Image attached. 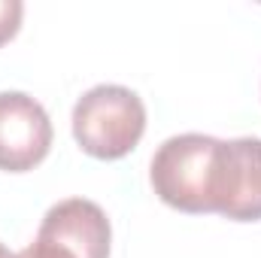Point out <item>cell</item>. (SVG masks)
Instances as JSON below:
<instances>
[{
  "mask_svg": "<svg viewBox=\"0 0 261 258\" xmlns=\"http://www.w3.org/2000/svg\"><path fill=\"white\" fill-rule=\"evenodd\" d=\"M222 176V140L210 134H176L152 158L155 194L179 213H216Z\"/></svg>",
  "mask_w": 261,
  "mask_h": 258,
  "instance_id": "6da1fadb",
  "label": "cell"
},
{
  "mask_svg": "<svg viewBox=\"0 0 261 258\" xmlns=\"http://www.w3.org/2000/svg\"><path fill=\"white\" fill-rule=\"evenodd\" d=\"M52 149V122L24 91H0V170H34Z\"/></svg>",
  "mask_w": 261,
  "mask_h": 258,
  "instance_id": "3957f363",
  "label": "cell"
},
{
  "mask_svg": "<svg viewBox=\"0 0 261 258\" xmlns=\"http://www.w3.org/2000/svg\"><path fill=\"white\" fill-rule=\"evenodd\" d=\"M9 258H76V255H73V252H67L64 246L52 243V240L37 237L31 246H24L21 252H15V255H9Z\"/></svg>",
  "mask_w": 261,
  "mask_h": 258,
  "instance_id": "52a82bcc",
  "label": "cell"
},
{
  "mask_svg": "<svg viewBox=\"0 0 261 258\" xmlns=\"http://www.w3.org/2000/svg\"><path fill=\"white\" fill-rule=\"evenodd\" d=\"M216 213L231 222H261V137L222 140Z\"/></svg>",
  "mask_w": 261,
  "mask_h": 258,
  "instance_id": "277c9868",
  "label": "cell"
},
{
  "mask_svg": "<svg viewBox=\"0 0 261 258\" xmlns=\"http://www.w3.org/2000/svg\"><path fill=\"white\" fill-rule=\"evenodd\" d=\"M21 15H24V6L18 0H0V46L18 34Z\"/></svg>",
  "mask_w": 261,
  "mask_h": 258,
  "instance_id": "8992f818",
  "label": "cell"
},
{
  "mask_svg": "<svg viewBox=\"0 0 261 258\" xmlns=\"http://www.w3.org/2000/svg\"><path fill=\"white\" fill-rule=\"evenodd\" d=\"M37 237L64 246L76 258H110V219L107 213L85 197H67L49 207L40 222Z\"/></svg>",
  "mask_w": 261,
  "mask_h": 258,
  "instance_id": "5b68a950",
  "label": "cell"
},
{
  "mask_svg": "<svg viewBox=\"0 0 261 258\" xmlns=\"http://www.w3.org/2000/svg\"><path fill=\"white\" fill-rule=\"evenodd\" d=\"M0 258H9V252H6V246L0 243Z\"/></svg>",
  "mask_w": 261,
  "mask_h": 258,
  "instance_id": "ba28073f",
  "label": "cell"
},
{
  "mask_svg": "<svg viewBox=\"0 0 261 258\" xmlns=\"http://www.w3.org/2000/svg\"><path fill=\"white\" fill-rule=\"evenodd\" d=\"M146 107L125 85H94L73 107V137L97 161H119L143 140Z\"/></svg>",
  "mask_w": 261,
  "mask_h": 258,
  "instance_id": "7a4b0ae2",
  "label": "cell"
}]
</instances>
